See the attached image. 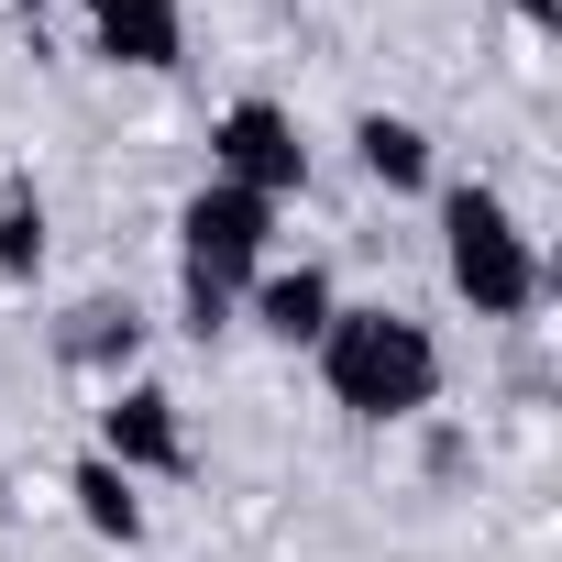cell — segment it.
<instances>
[{
    "label": "cell",
    "mask_w": 562,
    "mask_h": 562,
    "mask_svg": "<svg viewBox=\"0 0 562 562\" xmlns=\"http://www.w3.org/2000/svg\"><path fill=\"white\" fill-rule=\"evenodd\" d=\"M310 353H321L331 408H353L364 430H397V419H419L441 397V342L408 310H331V331Z\"/></svg>",
    "instance_id": "6da1fadb"
},
{
    "label": "cell",
    "mask_w": 562,
    "mask_h": 562,
    "mask_svg": "<svg viewBox=\"0 0 562 562\" xmlns=\"http://www.w3.org/2000/svg\"><path fill=\"white\" fill-rule=\"evenodd\" d=\"M441 276H452V299H463L474 321H529V310L551 299L540 243H529L518 210H507L496 188H474V177L441 188Z\"/></svg>",
    "instance_id": "7a4b0ae2"
},
{
    "label": "cell",
    "mask_w": 562,
    "mask_h": 562,
    "mask_svg": "<svg viewBox=\"0 0 562 562\" xmlns=\"http://www.w3.org/2000/svg\"><path fill=\"white\" fill-rule=\"evenodd\" d=\"M276 265V199H254V188H199L188 210H177V276H210V288H254V276Z\"/></svg>",
    "instance_id": "3957f363"
},
{
    "label": "cell",
    "mask_w": 562,
    "mask_h": 562,
    "mask_svg": "<svg viewBox=\"0 0 562 562\" xmlns=\"http://www.w3.org/2000/svg\"><path fill=\"white\" fill-rule=\"evenodd\" d=\"M210 177H221V188H254V199H299V188H310L299 111H288V100H232V111L210 122Z\"/></svg>",
    "instance_id": "277c9868"
},
{
    "label": "cell",
    "mask_w": 562,
    "mask_h": 562,
    "mask_svg": "<svg viewBox=\"0 0 562 562\" xmlns=\"http://www.w3.org/2000/svg\"><path fill=\"white\" fill-rule=\"evenodd\" d=\"M100 463H122L133 485H144V474H188V419H177V397L144 386V375H122V386L100 397Z\"/></svg>",
    "instance_id": "5b68a950"
},
{
    "label": "cell",
    "mask_w": 562,
    "mask_h": 562,
    "mask_svg": "<svg viewBox=\"0 0 562 562\" xmlns=\"http://www.w3.org/2000/svg\"><path fill=\"white\" fill-rule=\"evenodd\" d=\"M331 310H342L331 265H265L254 288H243V321H254L265 342H288V353H310V342L331 331Z\"/></svg>",
    "instance_id": "8992f818"
},
{
    "label": "cell",
    "mask_w": 562,
    "mask_h": 562,
    "mask_svg": "<svg viewBox=\"0 0 562 562\" xmlns=\"http://www.w3.org/2000/svg\"><path fill=\"white\" fill-rule=\"evenodd\" d=\"M89 56L133 67V78H166L188 56V0H111V12H89Z\"/></svg>",
    "instance_id": "52a82bcc"
},
{
    "label": "cell",
    "mask_w": 562,
    "mask_h": 562,
    "mask_svg": "<svg viewBox=\"0 0 562 562\" xmlns=\"http://www.w3.org/2000/svg\"><path fill=\"white\" fill-rule=\"evenodd\" d=\"M353 166H364L386 199H419V188H441V155H430V133H419L408 111H364V122H353Z\"/></svg>",
    "instance_id": "ba28073f"
},
{
    "label": "cell",
    "mask_w": 562,
    "mask_h": 562,
    "mask_svg": "<svg viewBox=\"0 0 562 562\" xmlns=\"http://www.w3.org/2000/svg\"><path fill=\"white\" fill-rule=\"evenodd\" d=\"M56 353H67L78 375H100V386H122V375H133V353H144V321H133L122 299H89V310H67V331H56Z\"/></svg>",
    "instance_id": "9c48e42d"
},
{
    "label": "cell",
    "mask_w": 562,
    "mask_h": 562,
    "mask_svg": "<svg viewBox=\"0 0 562 562\" xmlns=\"http://www.w3.org/2000/svg\"><path fill=\"white\" fill-rule=\"evenodd\" d=\"M67 496H78V518L100 529V540H144V496H133V474L122 463H100V452H78V474H67Z\"/></svg>",
    "instance_id": "30bf717a"
},
{
    "label": "cell",
    "mask_w": 562,
    "mask_h": 562,
    "mask_svg": "<svg viewBox=\"0 0 562 562\" xmlns=\"http://www.w3.org/2000/svg\"><path fill=\"white\" fill-rule=\"evenodd\" d=\"M34 276H45V199L0 188V288H34Z\"/></svg>",
    "instance_id": "8fae6325"
},
{
    "label": "cell",
    "mask_w": 562,
    "mask_h": 562,
    "mask_svg": "<svg viewBox=\"0 0 562 562\" xmlns=\"http://www.w3.org/2000/svg\"><path fill=\"white\" fill-rule=\"evenodd\" d=\"M177 310H188V331H199V342L243 321V299H232V288H210V276H177Z\"/></svg>",
    "instance_id": "7c38bea8"
},
{
    "label": "cell",
    "mask_w": 562,
    "mask_h": 562,
    "mask_svg": "<svg viewBox=\"0 0 562 562\" xmlns=\"http://www.w3.org/2000/svg\"><path fill=\"white\" fill-rule=\"evenodd\" d=\"M518 23H529V34H551V23H562V0H518Z\"/></svg>",
    "instance_id": "4fadbf2b"
},
{
    "label": "cell",
    "mask_w": 562,
    "mask_h": 562,
    "mask_svg": "<svg viewBox=\"0 0 562 562\" xmlns=\"http://www.w3.org/2000/svg\"><path fill=\"white\" fill-rule=\"evenodd\" d=\"M0 518H12V485H0Z\"/></svg>",
    "instance_id": "5bb4252c"
},
{
    "label": "cell",
    "mask_w": 562,
    "mask_h": 562,
    "mask_svg": "<svg viewBox=\"0 0 562 562\" xmlns=\"http://www.w3.org/2000/svg\"><path fill=\"white\" fill-rule=\"evenodd\" d=\"M89 12H111V0H89Z\"/></svg>",
    "instance_id": "9a60e30c"
},
{
    "label": "cell",
    "mask_w": 562,
    "mask_h": 562,
    "mask_svg": "<svg viewBox=\"0 0 562 562\" xmlns=\"http://www.w3.org/2000/svg\"><path fill=\"white\" fill-rule=\"evenodd\" d=\"M23 12H45V0H23Z\"/></svg>",
    "instance_id": "2e32d148"
}]
</instances>
